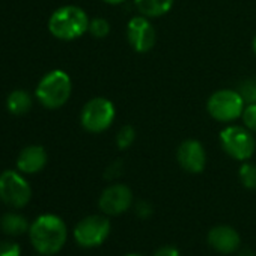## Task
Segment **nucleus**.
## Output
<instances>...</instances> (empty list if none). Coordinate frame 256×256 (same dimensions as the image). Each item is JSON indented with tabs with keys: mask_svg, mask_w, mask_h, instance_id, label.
<instances>
[{
	"mask_svg": "<svg viewBox=\"0 0 256 256\" xmlns=\"http://www.w3.org/2000/svg\"><path fill=\"white\" fill-rule=\"evenodd\" d=\"M116 118L114 104L104 96L90 98L82 108L80 124L88 133H102L112 126Z\"/></svg>",
	"mask_w": 256,
	"mask_h": 256,
	"instance_id": "nucleus-5",
	"label": "nucleus"
},
{
	"mask_svg": "<svg viewBox=\"0 0 256 256\" xmlns=\"http://www.w3.org/2000/svg\"><path fill=\"white\" fill-rule=\"evenodd\" d=\"M246 107L244 100L236 89H218L212 92L206 101L208 114L217 122L229 124L241 118Z\"/></svg>",
	"mask_w": 256,
	"mask_h": 256,
	"instance_id": "nucleus-6",
	"label": "nucleus"
},
{
	"mask_svg": "<svg viewBox=\"0 0 256 256\" xmlns=\"http://www.w3.org/2000/svg\"><path fill=\"white\" fill-rule=\"evenodd\" d=\"M110 234V222L104 216H89L80 220L74 229V238L82 247H96Z\"/></svg>",
	"mask_w": 256,
	"mask_h": 256,
	"instance_id": "nucleus-9",
	"label": "nucleus"
},
{
	"mask_svg": "<svg viewBox=\"0 0 256 256\" xmlns=\"http://www.w3.org/2000/svg\"><path fill=\"white\" fill-rule=\"evenodd\" d=\"M240 235L238 232L226 224H218L212 228L208 234V242L210 246L218 252V253H232L240 247Z\"/></svg>",
	"mask_w": 256,
	"mask_h": 256,
	"instance_id": "nucleus-12",
	"label": "nucleus"
},
{
	"mask_svg": "<svg viewBox=\"0 0 256 256\" xmlns=\"http://www.w3.org/2000/svg\"><path fill=\"white\" fill-rule=\"evenodd\" d=\"M89 17L84 10L66 5L56 10L48 20L50 34L60 41H74L89 29Z\"/></svg>",
	"mask_w": 256,
	"mask_h": 256,
	"instance_id": "nucleus-2",
	"label": "nucleus"
},
{
	"mask_svg": "<svg viewBox=\"0 0 256 256\" xmlns=\"http://www.w3.org/2000/svg\"><path fill=\"white\" fill-rule=\"evenodd\" d=\"M120 174H122V162L116 160L106 169L104 176H106V180H114V178L120 176Z\"/></svg>",
	"mask_w": 256,
	"mask_h": 256,
	"instance_id": "nucleus-24",
	"label": "nucleus"
},
{
	"mask_svg": "<svg viewBox=\"0 0 256 256\" xmlns=\"http://www.w3.org/2000/svg\"><path fill=\"white\" fill-rule=\"evenodd\" d=\"M6 106H8V110L12 113V114H24L30 110L32 107V98L30 95L26 92V90H14L11 92V95L8 96V101H6Z\"/></svg>",
	"mask_w": 256,
	"mask_h": 256,
	"instance_id": "nucleus-16",
	"label": "nucleus"
},
{
	"mask_svg": "<svg viewBox=\"0 0 256 256\" xmlns=\"http://www.w3.org/2000/svg\"><path fill=\"white\" fill-rule=\"evenodd\" d=\"M134 140H136V130H134L133 125L126 124V125L119 128V132L116 134V146H118V150H120V151L128 150L134 144Z\"/></svg>",
	"mask_w": 256,
	"mask_h": 256,
	"instance_id": "nucleus-18",
	"label": "nucleus"
},
{
	"mask_svg": "<svg viewBox=\"0 0 256 256\" xmlns=\"http://www.w3.org/2000/svg\"><path fill=\"white\" fill-rule=\"evenodd\" d=\"M72 92L71 77L62 70L47 72L36 86V98L47 108H59L66 104Z\"/></svg>",
	"mask_w": 256,
	"mask_h": 256,
	"instance_id": "nucleus-3",
	"label": "nucleus"
},
{
	"mask_svg": "<svg viewBox=\"0 0 256 256\" xmlns=\"http://www.w3.org/2000/svg\"><path fill=\"white\" fill-rule=\"evenodd\" d=\"M223 151L236 162H248L256 151V140L244 125H228L218 134Z\"/></svg>",
	"mask_w": 256,
	"mask_h": 256,
	"instance_id": "nucleus-4",
	"label": "nucleus"
},
{
	"mask_svg": "<svg viewBox=\"0 0 256 256\" xmlns=\"http://www.w3.org/2000/svg\"><path fill=\"white\" fill-rule=\"evenodd\" d=\"M0 228H2V230L6 235H12V236L22 235L30 229L28 220L23 216L16 214V212H8L0 218Z\"/></svg>",
	"mask_w": 256,
	"mask_h": 256,
	"instance_id": "nucleus-15",
	"label": "nucleus"
},
{
	"mask_svg": "<svg viewBox=\"0 0 256 256\" xmlns=\"http://www.w3.org/2000/svg\"><path fill=\"white\" fill-rule=\"evenodd\" d=\"M104 4H107V5H120V4H124L125 0H102Z\"/></svg>",
	"mask_w": 256,
	"mask_h": 256,
	"instance_id": "nucleus-27",
	"label": "nucleus"
},
{
	"mask_svg": "<svg viewBox=\"0 0 256 256\" xmlns=\"http://www.w3.org/2000/svg\"><path fill=\"white\" fill-rule=\"evenodd\" d=\"M133 205V193L125 184L108 186L98 199V206L106 216H119Z\"/></svg>",
	"mask_w": 256,
	"mask_h": 256,
	"instance_id": "nucleus-10",
	"label": "nucleus"
},
{
	"mask_svg": "<svg viewBox=\"0 0 256 256\" xmlns=\"http://www.w3.org/2000/svg\"><path fill=\"white\" fill-rule=\"evenodd\" d=\"M88 32L96 38V40H104L110 34V23L106 20V18H101V17H96V18H92L89 22V29Z\"/></svg>",
	"mask_w": 256,
	"mask_h": 256,
	"instance_id": "nucleus-19",
	"label": "nucleus"
},
{
	"mask_svg": "<svg viewBox=\"0 0 256 256\" xmlns=\"http://www.w3.org/2000/svg\"><path fill=\"white\" fill-rule=\"evenodd\" d=\"M174 2L175 0H134V5L140 16L148 18H158L172 10Z\"/></svg>",
	"mask_w": 256,
	"mask_h": 256,
	"instance_id": "nucleus-14",
	"label": "nucleus"
},
{
	"mask_svg": "<svg viewBox=\"0 0 256 256\" xmlns=\"http://www.w3.org/2000/svg\"><path fill=\"white\" fill-rule=\"evenodd\" d=\"M240 256H256V253L253 250H250V248H244V250L240 252Z\"/></svg>",
	"mask_w": 256,
	"mask_h": 256,
	"instance_id": "nucleus-26",
	"label": "nucleus"
},
{
	"mask_svg": "<svg viewBox=\"0 0 256 256\" xmlns=\"http://www.w3.org/2000/svg\"><path fill=\"white\" fill-rule=\"evenodd\" d=\"M241 120L248 132L256 133V102L246 104L242 114H241Z\"/></svg>",
	"mask_w": 256,
	"mask_h": 256,
	"instance_id": "nucleus-21",
	"label": "nucleus"
},
{
	"mask_svg": "<svg viewBox=\"0 0 256 256\" xmlns=\"http://www.w3.org/2000/svg\"><path fill=\"white\" fill-rule=\"evenodd\" d=\"M20 246L14 241H0V256H20Z\"/></svg>",
	"mask_w": 256,
	"mask_h": 256,
	"instance_id": "nucleus-22",
	"label": "nucleus"
},
{
	"mask_svg": "<svg viewBox=\"0 0 256 256\" xmlns=\"http://www.w3.org/2000/svg\"><path fill=\"white\" fill-rule=\"evenodd\" d=\"M30 242L38 253L50 256L58 253L66 241V226L54 214L40 216L29 229Z\"/></svg>",
	"mask_w": 256,
	"mask_h": 256,
	"instance_id": "nucleus-1",
	"label": "nucleus"
},
{
	"mask_svg": "<svg viewBox=\"0 0 256 256\" xmlns=\"http://www.w3.org/2000/svg\"><path fill=\"white\" fill-rule=\"evenodd\" d=\"M134 210H136V214L142 218H148L152 214V205L146 200H139L134 205Z\"/></svg>",
	"mask_w": 256,
	"mask_h": 256,
	"instance_id": "nucleus-23",
	"label": "nucleus"
},
{
	"mask_svg": "<svg viewBox=\"0 0 256 256\" xmlns=\"http://www.w3.org/2000/svg\"><path fill=\"white\" fill-rule=\"evenodd\" d=\"M236 90H238V94L241 95V98L244 100L246 104L256 102V78H246V80H242L238 84Z\"/></svg>",
	"mask_w": 256,
	"mask_h": 256,
	"instance_id": "nucleus-20",
	"label": "nucleus"
},
{
	"mask_svg": "<svg viewBox=\"0 0 256 256\" xmlns=\"http://www.w3.org/2000/svg\"><path fill=\"white\" fill-rule=\"evenodd\" d=\"M154 256H180V252L175 247L166 246V247H162L160 250H157L154 253Z\"/></svg>",
	"mask_w": 256,
	"mask_h": 256,
	"instance_id": "nucleus-25",
	"label": "nucleus"
},
{
	"mask_svg": "<svg viewBox=\"0 0 256 256\" xmlns=\"http://www.w3.org/2000/svg\"><path fill=\"white\" fill-rule=\"evenodd\" d=\"M252 48H253V53L256 54V36L253 38V42H252Z\"/></svg>",
	"mask_w": 256,
	"mask_h": 256,
	"instance_id": "nucleus-28",
	"label": "nucleus"
},
{
	"mask_svg": "<svg viewBox=\"0 0 256 256\" xmlns=\"http://www.w3.org/2000/svg\"><path fill=\"white\" fill-rule=\"evenodd\" d=\"M32 188L29 182L16 170L0 174V200L12 208H23L29 204Z\"/></svg>",
	"mask_w": 256,
	"mask_h": 256,
	"instance_id": "nucleus-7",
	"label": "nucleus"
},
{
	"mask_svg": "<svg viewBox=\"0 0 256 256\" xmlns=\"http://www.w3.org/2000/svg\"><path fill=\"white\" fill-rule=\"evenodd\" d=\"M47 164V152L40 145H30L26 146L18 158H17V168L23 174H38L44 169Z\"/></svg>",
	"mask_w": 256,
	"mask_h": 256,
	"instance_id": "nucleus-13",
	"label": "nucleus"
},
{
	"mask_svg": "<svg viewBox=\"0 0 256 256\" xmlns=\"http://www.w3.org/2000/svg\"><path fill=\"white\" fill-rule=\"evenodd\" d=\"M176 162L188 174H200L206 166V152L204 145L196 139H187L176 150Z\"/></svg>",
	"mask_w": 256,
	"mask_h": 256,
	"instance_id": "nucleus-11",
	"label": "nucleus"
},
{
	"mask_svg": "<svg viewBox=\"0 0 256 256\" xmlns=\"http://www.w3.org/2000/svg\"><path fill=\"white\" fill-rule=\"evenodd\" d=\"M126 256H140V254H126Z\"/></svg>",
	"mask_w": 256,
	"mask_h": 256,
	"instance_id": "nucleus-29",
	"label": "nucleus"
},
{
	"mask_svg": "<svg viewBox=\"0 0 256 256\" xmlns=\"http://www.w3.org/2000/svg\"><path fill=\"white\" fill-rule=\"evenodd\" d=\"M238 178L246 188L256 190V164L250 162H242L238 169Z\"/></svg>",
	"mask_w": 256,
	"mask_h": 256,
	"instance_id": "nucleus-17",
	"label": "nucleus"
},
{
	"mask_svg": "<svg viewBox=\"0 0 256 256\" xmlns=\"http://www.w3.org/2000/svg\"><path fill=\"white\" fill-rule=\"evenodd\" d=\"M126 40L136 53H150L157 42V30L151 18L136 16L126 24Z\"/></svg>",
	"mask_w": 256,
	"mask_h": 256,
	"instance_id": "nucleus-8",
	"label": "nucleus"
}]
</instances>
